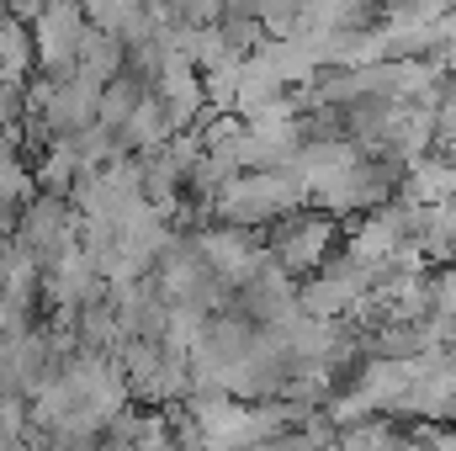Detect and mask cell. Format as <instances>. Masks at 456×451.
<instances>
[{"instance_id": "obj_1", "label": "cell", "mask_w": 456, "mask_h": 451, "mask_svg": "<svg viewBox=\"0 0 456 451\" xmlns=\"http://www.w3.org/2000/svg\"><path fill=\"white\" fill-rule=\"evenodd\" d=\"M303 208H308V186L292 170H239L213 197V213H224L228 228H249V234H265Z\"/></svg>"}, {"instance_id": "obj_2", "label": "cell", "mask_w": 456, "mask_h": 451, "mask_svg": "<svg viewBox=\"0 0 456 451\" xmlns=\"http://www.w3.org/2000/svg\"><path fill=\"white\" fill-rule=\"evenodd\" d=\"M340 234H345V224H335L330 213L303 208V213H292V218L271 224L260 239H265V255H271V266H276L281 276L308 282V276H319V271H324V260L340 250Z\"/></svg>"}, {"instance_id": "obj_3", "label": "cell", "mask_w": 456, "mask_h": 451, "mask_svg": "<svg viewBox=\"0 0 456 451\" xmlns=\"http://www.w3.org/2000/svg\"><path fill=\"white\" fill-rule=\"evenodd\" d=\"M86 70H91V75H112L117 70V37L112 32L86 37Z\"/></svg>"}, {"instance_id": "obj_4", "label": "cell", "mask_w": 456, "mask_h": 451, "mask_svg": "<svg viewBox=\"0 0 456 451\" xmlns=\"http://www.w3.org/2000/svg\"><path fill=\"white\" fill-rule=\"evenodd\" d=\"M446 366H452V372H456V345H452V350H446Z\"/></svg>"}]
</instances>
